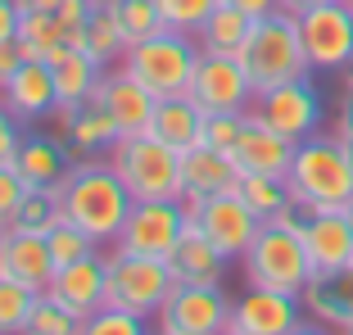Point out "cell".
Here are the masks:
<instances>
[{"instance_id":"35","label":"cell","mask_w":353,"mask_h":335,"mask_svg":"<svg viewBox=\"0 0 353 335\" xmlns=\"http://www.w3.org/2000/svg\"><path fill=\"white\" fill-rule=\"evenodd\" d=\"M118 5V23H123V37L127 45L145 41V37H154V32H163V14H159L154 0H114Z\"/></svg>"},{"instance_id":"6","label":"cell","mask_w":353,"mask_h":335,"mask_svg":"<svg viewBox=\"0 0 353 335\" xmlns=\"http://www.w3.org/2000/svg\"><path fill=\"white\" fill-rule=\"evenodd\" d=\"M104 159L118 168L132 199H181V190H186L181 186V150L150 136V132L118 136V145Z\"/></svg>"},{"instance_id":"9","label":"cell","mask_w":353,"mask_h":335,"mask_svg":"<svg viewBox=\"0 0 353 335\" xmlns=\"http://www.w3.org/2000/svg\"><path fill=\"white\" fill-rule=\"evenodd\" d=\"M186 222H190L186 199H136L114 245H118V250H127V254L168 258V254L176 250V241H181Z\"/></svg>"},{"instance_id":"39","label":"cell","mask_w":353,"mask_h":335,"mask_svg":"<svg viewBox=\"0 0 353 335\" xmlns=\"http://www.w3.org/2000/svg\"><path fill=\"white\" fill-rule=\"evenodd\" d=\"M28 181H23V172L14 163H0V231L14 227V213H19L23 195H28Z\"/></svg>"},{"instance_id":"17","label":"cell","mask_w":353,"mask_h":335,"mask_svg":"<svg viewBox=\"0 0 353 335\" xmlns=\"http://www.w3.org/2000/svg\"><path fill=\"white\" fill-rule=\"evenodd\" d=\"M299 141L281 136L276 127H268L259 114H245V127H240L236 145H231V159H236L240 172H263V177H285L290 172V159Z\"/></svg>"},{"instance_id":"37","label":"cell","mask_w":353,"mask_h":335,"mask_svg":"<svg viewBox=\"0 0 353 335\" xmlns=\"http://www.w3.org/2000/svg\"><path fill=\"white\" fill-rule=\"evenodd\" d=\"M150 331V317L141 313H127V308L104 304L100 313H91L82 322V335H145Z\"/></svg>"},{"instance_id":"4","label":"cell","mask_w":353,"mask_h":335,"mask_svg":"<svg viewBox=\"0 0 353 335\" xmlns=\"http://www.w3.org/2000/svg\"><path fill=\"white\" fill-rule=\"evenodd\" d=\"M240 63H245V73L254 82V95L272 91L281 82H294V77H308L312 63L299 37V19L290 10H272L263 19H254L250 37L240 45Z\"/></svg>"},{"instance_id":"41","label":"cell","mask_w":353,"mask_h":335,"mask_svg":"<svg viewBox=\"0 0 353 335\" xmlns=\"http://www.w3.org/2000/svg\"><path fill=\"white\" fill-rule=\"evenodd\" d=\"M19 141H23V123L5 109V100H0V163H10V159H14Z\"/></svg>"},{"instance_id":"18","label":"cell","mask_w":353,"mask_h":335,"mask_svg":"<svg viewBox=\"0 0 353 335\" xmlns=\"http://www.w3.org/2000/svg\"><path fill=\"white\" fill-rule=\"evenodd\" d=\"M91 100L109 109V118L118 123V132H123V136L145 132V127H150V114H154V105H159L154 95L136 82L123 63H118V68H104L100 82H95V95H91Z\"/></svg>"},{"instance_id":"16","label":"cell","mask_w":353,"mask_h":335,"mask_svg":"<svg viewBox=\"0 0 353 335\" xmlns=\"http://www.w3.org/2000/svg\"><path fill=\"white\" fill-rule=\"evenodd\" d=\"M299 236H303V250H308L312 276H331L353 263V227L344 218V209L299 213Z\"/></svg>"},{"instance_id":"29","label":"cell","mask_w":353,"mask_h":335,"mask_svg":"<svg viewBox=\"0 0 353 335\" xmlns=\"http://www.w3.org/2000/svg\"><path fill=\"white\" fill-rule=\"evenodd\" d=\"M250 28H254V14H245V10H236V5H227V0H222L218 10H213L204 23H199L195 41H199V50L240 54V45H245Z\"/></svg>"},{"instance_id":"47","label":"cell","mask_w":353,"mask_h":335,"mask_svg":"<svg viewBox=\"0 0 353 335\" xmlns=\"http://www.w3.org/2000/svg\"><path fill=\"white\" fill-rule=\"evenodd\" d=\"M312 5H326V0H281V10H290V14H303Z\"/></svg>"},{"instance_id":"46","label":"cell","mask_w":353,"mask_h":335,"mask_svg":"<svg viewBox=\"0 0 353 335\" xmlns=\"http://www.w3.org/2000/svg\"><path fill=\"white\" fill-rule=\"evenodd\" d=\"M335 136H353V91H344L340 118H335Z\"/></svg>"},{"instance_id":"15","label":"cell","mask_w":353,"mask_h":335,"mask_svg":"<svg viewBox=\"0 0 353 335\" xmlns=\"http://www.w3.org/2000/svg\"><path fill=\"white\" fill-rule=\"evenodd\" d=\"M50 123H54V136L68 145L73 163L77 159H104L118 145V136H123L118 123L109 118V109L95 105V100H86V105H77V109H54Z\"/></svg>"},{"instance_id":"20","label":"cell","mask_w":353,"mask_h":335,"mask_svg":"<svg viewBox=\"0 0 353 335\" xmlns=\"http://www.w3.org/2000/svg\"><path fill=\"white\" fill-rule=\"evenodd\" d=\"M46 294H54L63 308H73L82 322L91 313H100V308H104V250L86 254V258H77V263L54 267Z\"/></svg>"},{"instance_id":"28","label":"cell","mask_w":353,"mask_h":335,"mask_svg":"<svg viewBox=\"0 0 353 335\" xmlns=\"http://www.w3.org/2000/svg\"><path fill=\"white\" fill-rule=\"evenodd\" d=\"M127 50L123 23H118V5L114 0H91V19H86V54L100 68H114Z\"/></svg>"},{"instance_id":"36","label":"cell","mask_w":353,"mask_h":335,"mask_svg":"<svg viewBox=\"0 0 353 335\" xmlns=\"http://www.w3.org/2000/svg\"><path fill=\"white\" fill-rule=\"evenodd\" d=\"M46 245H50L54 267H63V263H77V258H86V254H95V250H100V245H95L82 227H73L68 218H63L59 227H50V231H46Z\"/></svg>"},{"instance_id":"45","label":"cell","mask_w":353,"mask_h":335,"mask_svg":"<svg viewBox=\"0 0 353 335\" xmlns=\"http://www.w3.org/2000/svg\"><path fill=\"white\" fill-rule=\"evenodd\" d=\"M227 5H236V10H245V14H254V19H263V14H272V10H281V0H227Z\"/></svg>"},{"instance_id":"7","label":"cell","mask_w":353,"mask_h":335,"mask_svg":"<svg viewBox=\"0 0 353 335\" xmlns=\"http://www.w3.org/2000/svg\"><path fill=\"white\" fill-rule=\"evenodd\" d=\"M176 276L168 267V258H150V254H127L118 245L104 250V304L141 313L154 322V313L163 308V299L172 294Z\"/></svg>"},{"instance_id":"24","label":"cell","mask_w":353,"mask_h":335,"mask_svg":"<svg viewBox=\"0 0 353 335\" xmlns=\"http://www.w3.org/2000/svg\"><path fill=\"white\" fill-rule=\"evenodd\" d=\"M303 313L331 331H353V263L331 276H312L303 285Z\"/></svg>"},{"instance_id":"1","label":"cell","mask_w":353,"mask_h":335,"mask_svg":"<svg viewBox=\"0 0 353 335\" xmlns=\"http://www.w3.org/2000/svg\"><path fill=\"white\" fill-rule=\"evenodd\" d=\"M54 190H59L63 218L73 227H82L100 250L118 241V231H123L127 213L136 204L109 159H77V163H68V172L59 177Z\"/></svg>"},{"instance_id":"40","label":"cell","mask_w":353,"mask_h":335,"mask_svg":"<svg viewBox=\"0 0 353 335\" xmlns=\"http://www.w3.org/2000/svg\"><path fill=\"white\" fill-rule=\"evenodd\" d=\"M245 114H250V109H245ZM245 114H204V132H199V141L231 154V145H236V136H240V127H245Z\"/></svg>"},{"instance_id":"25","label":"cell","mask_w":353,"mask_h":335,"mask_svg":"<svg viewBox=\"0 0 353 335\" xmlns=\"http://www.w3.org/2000/svg\"><path fill=\"white\" fill-rule=\"evenodd\" d=\"M46 63H50V73H54V91H59V109H77L86 105L95 95V82H100V63L91 59L86 50H73L68 41L50 45L46 50Z\"/></svg>"},{"instance_id":"12","label":"cell","mask_w":353,"mask_h":335,"mask_svg":"<svg viewBox=\"0 0 353 335\" xmlns=\"http://www.w3.org/2000/svg\"><path fill=\"white\" fill-rule=\"evenodd\" d=\"M303 299L285 290H268V285H250V290L231 299L227 335H299L308 331L303 322Z\"/></svg>"},{"instance_id":"14","label":"cell","mask_w":353,"mask_h":335,"mask_svg":"<svg viewBox=\"0 0 353 335\" xmlns=\"http://www.w3.org/2000/svg\"><path fill=\"white\" fill-rule=\"evenodd\" d=\"M186 209H190V218H195V227L204 231L227 258H240V254L254 245L259 227H263V218L240 199V190H222V195H208V199H199V204H186Z\"/></svg>"},{"instance_id":"31","label":"cell","mask_w":353,"mask_h":335,"mask_svg":"<svg viewBox=\"0 0 353 335\" xmlns=\"http://www.w3.org/2000/svg\"><path fill=\"white\" fill-rule=\"evenodd\" d=\"M59 222H63V209H59V190L54 186H32L28 195H23L19 213H14V227L37 231V236H46V231L59 227Z\"/></svg>"},{"instance_id":"32","label":"cell","mask_w":353,"mask_h":335,"mask_svg":"<svg viewBox=\"0 0 353 335\" xmlns=\"http://www.w3.org/2000/svg\"><path fill=\"white\" fill-rule=\"evenodd\" d=\"M32 285L14 281V276H0V335H28V317H32V304H37Z\"/></svg>"},{"instance_id":"42","label":"cell","mask_w":353,"mask_h":335,"mask_svg":"<svg viewBox=\"0 0 353 335\" xmlns=\"http://www.w3.org/2000/svg\"><path fill=\"white\" fill-rule=\"evenodd\" d=\"M54 19L63 23V32L86 28V19H91V0H63L59 10H54Z\"/></svg>"},{"instance_id":"49","label":"cell","mask_w":353,"mask_h":335,"mask_svg":"<svg viewBox=\"0 0 353 335\" xmlns=\"http://www.w3.org/2000/svg\"><path fill=\"white\" fill-rule=\"evenodd\" d=\"M344 218H349V227H353V199H349V204H344Z\"/></svg>"},{"instance_id":"3","label":"cell","mask_w":353,"mask_h":335,"mask_svg":"<svg viewBox=\"0 0 353 335\" xmlns=\"http://www.w3.org/2000/svg\"><path fill=\"white\" fill-rule=\"evenodd\" d=\"M240 267H245V285L303 294V285L312 281V263H308V250H303V236H299V209H285L263 222L254 245L240 254Z\"/></svg>"},{"instance_id":"48","label":"cell","mask_w":353,"mask_h":335,"mask_svg":"<svg viewBox=\"0 0 353 335\" xmlns=\"http://www.w3.org/2000/svg\"><path fill=\"white\" fill-rule=\"evenodd\" d=\"M340 77H344V91H353V63H349V68H344Z\"/></svg>"},{"instance_id":"51","label":"cell","mask_w":353,"mask_h":335,"mask_svg":"<svg viewBox=\"0 0 353 335\" xmlns=\"http://www.w3.org/2000/svg\"><path fill=\"white\" fill-rule=\"evenodd\" d=\"M344 5H349V10H353V0H344Z\"/></svg>"},{"instance_id":"33","label":"cell","mask_w":353,"mask_h":335,"mask_svg":"<svg viewBox=\"0 0 353 335\" xmlns=\"http://www.w3.org/2000/svg\"><path fill=\"white\" fill-rule=\"evenodd\" d=\"M19 41H23V54H28V59H46V50L63 41V23L46 10H23Z\"/></svg>"},{"instance_id":"5","label":"cell","mask_w":353,"mask_h":335,"mask_svg":"<svg viewBox=\"0 0 353 335\" xmlns=\"http://www.w3.org/2000/svg\"><path fill=\"white\" fill-rule=\"evenodd\" d=\"M118 63H123L154 100L186 95L190 77H195V63H199V41L190 37V32L163 28V32H154V37H145V41L127 45Z\"/></svg>"},{"instance_id":"22","label":"cell","mask_w":353,"mask_h":335,"mask_svg":"<svg viewBox=\"0 0 353 335\" xmlns=\"http://www.w3.org/2000/svg\"><path fill=\"white\" fill-rule=\"evenodd\" d=\"M0 276H14V281L32 285V290H46L54 276V258H50L46 236L19 231V227L0 231Z\"/></svg>"},{"instance_id":"19","label":"cell","mask_w":353,"mask_h":335,"mask_svg":"<svg viewBox=\"0 0 353 335\" xmlns=\"http://www.w3.org/2000/svg\"><path fill=\"white\" fill-rule=\"evenodd\" d=\"M0 100L19 123H41L59 109V91H54V73L46 59H23V68L0 86Z\"/></svg>"},{"instance_id":"8","label":"cell","mask_w":353,"mask_h":335,"mask_svg":"<svg viewBox=\"0 0 353 335\" xmlns=\"http://www.w3.org/2000/svg\"><path fill=\"white\" fill-rule=\"evenodd\" d=\"M294 19H299V37H303L312 73H344L353 63V10L344 0L312 5Z\"/></svg>"},{"instance_id":"23","label":"cell","mask_w":353,"mask_h":335,"mask_svg":"<svg viewBox=\"0 0 353 335\" xmlns=\"http://www.w3.org/2000/svg\"><path fill=\"white\" fill-rule=\"evenodd\" d=\"M227 263H231V258L195 227V218L186 222V231H181L176 250L168 254V267H172V276H176L181 285H222V276H227Z\"/></svg>"},{"instance_id":"30","label":"cell","mask_w":353,"mask_h":335,"mask_svg":"<svg viewBox=\"0 0 353 335\" xmlns=\"http://www.w3.org/2000/svg\"><path fill=\"white\" fill-rule=\"evenodd\" d=\"M236 190H240V199H245V204H250V209L259 213L263 222H268V218H276V213H285V209H294V199H290V181H285V177L240 172Z\"/></svg>"},{"instance_id":"13","label":"cell","mask_w":353,"mask_h":335,"mask_svg":"<svg viewBox=\"0 0 353 335\" xmlns=\"http://www.w3.org/2000/svg\"><path fill=\"white\" fill-rule=\"evenodd\" d=\"M250 109L290 141H308L322 132V91L312 86V73L294 77V82H281L272 91H259Z\"/></svg>"},{"instance_id":"44","label":"cell","mask_w":353,"mask_h":335,"mask_svg":"<svg viewBox=\"0 0 353 335\" xmlns=\"http://www.w3.org/2000/svg\"><path fill=\"white\" fill-rule=\"evenodd\" d=\"M19 19H23V5H19V0H0V45L19 37Z\"/></svg>"},{"instance_id":"11","label":"cell","mask_w":353,"mask_h":335,"mask_svg":"<svg viewBox=\"0 0 353 335\" xmlns=\"http://www.w3.org/2000/svg\"><path fill=\"white\" fill-rule=\"evenodd\" d=\"M186 95L204 114H245L254 105V82L245 73L240 54L199 50V63H195V77H190Z\"/></svg>"},{"instance_id":"43","label":"cell","mask_w":353,"mask_h":335,"mask_svg":"<svg viewBox=\"0 0 353 335\" xmlns=\"http://www.w3.org/2000/svg\"><path fill=\"white\" fill-rule=\"evenodd\" d=\"M23 59H28V54H23V41H19V37L0 45V86H5V82H10V77L23 68Z\"/></svg>"},{"instance_id":"2","label":"cell","mask_w":353,"mask_h":335,"mask_svg":"<svg viewBox=\"0 0 353 335\" xmlns=\"http://www.w3.org/2000/svg\"><path fill=\"white\" fill-rule=\"evenodd\" d=\"M290 199L299 213H326V209H344L353 199V159L344 150L340 136H308L294 145L290 159Z\"/></svg>"},{"instance_id":"10","label":"cell","mask_w":353,"mask_h":335,"mask_svg":"<svg viewBox=\"0 0 353 335\" xmlns=\"http://www.w3.org/2000/svg\"><path fill=\"white\" fill-rule=\"evenodd\" d=\"M231 299L222 285H172L163 308L154 313V331L163 335H227Z\"/></svg>"},{"instance_id":"26","label":"cell","mask_w":353,"mask_h":335,"mask_svg":"<svg viewBox=\"0 0 353 335\" xmlns=\"http://www.w3.org/2000/svg\"><path fill=\"white\" fill-rule=\"evenodd\" d=\"M10 163L23 172L28 186H59V177L68 172V163H73V154H68V145H63L54 132H23V141H19Z\"/></svg>"},{"instance_id":"38","label":"cell","mask_w":353,"mask_h":335,"mask_svg":"<svg viewBox=\"0 0 353 335\" xmlns=\"http://www.w3.org/2000/svg\"><path fill=\"white\" fill-rule=\"evenodd\" d=\"M154 5H159V14H163V28L190 32V37H195L199 23H204L208 14L218 10L222 0H154Z\"/></svg>"},{"instance_id":"21","label":"cell","mask_w":353,"mask_h":335,"mask_svg":"<svg viewBox=\"0 0 353 335\" xmlns=\"http://www.w3.org/2000/svg\"><path fill=\"white\" fill-rule=\"evenodd\" d=\"M236 181H240V168L227 150H213L204 141L181 150V186H186L181 199L186 204H199V199L222 195V190H236Z\"/></svg>"},{"instance_id":"27","label":"cell","mask_w":353,"mask_h":335,"mask_svg":"<svg viewBox=\"0 0 353 335\" xmlns=\"http://www.w3.org/2000/svg\"><path fill=\"white\" fill-rule=\"evenodd\" d=\"M145 132L168 141V145H176V150H190V145H199V132H204V109L190 95H168V100L154 105Z\"/></svg>"},{"instance_id":"34","label":"cell","mask_w":353,"mask_h":335,"mask_svg":"<svg viewBox=\"0 0 353 335\" xmlns=\"http://www.w3.org/2000/svg\"><path fill=\"white\" fill-rule=\"evenodd\" d=\"M28 335H82V317L73 308H63L54 294H37L32 304V317H28Z\"/></svg>"},{"instance_id":"50","label":"cell","mask_w":353,"mask_h":335,"mask_svg":"<svg viewBox=\"0 0 353 335\" xmlns=\"http://www.w3.org/2000/svg\"><path fill=\"white\" fill-rule=\"evenodd\" d=\"M344 141V150H349V159H353V136H340Z\"/></svg>"}]
</instances>
